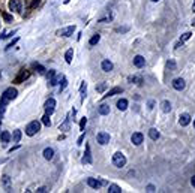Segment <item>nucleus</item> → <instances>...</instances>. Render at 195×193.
Masks as SVG:
<instances>
[{"instance_id":"f257e3e1","label":"nucleus","mask_w":195,"mask_h":193,"mask_svg":"<svg viewBox=\"0 0 195 193\" xmlns=\"http://www.w3.org/2000/svg\"><path fill=\"white\" fill-rule=\"evenodd\" d=\"M41 130V123L39 121H32V123H29L27 126H26V135H29V136H33V135H36L38 132Z\"/></svg>"},{"instance_id":"f03ea898","label":"nucleus","mask_w":195,"mask_h":193,"mask_svg":"<svg viewBox=\"0 0 195 193\" xmlns=\"http://www.w3.org/2000/svg\"><path fill=\"white\" fill-rule=\"evenodd\" d=\"M113 165H114L116 168H123V166L126 165V157H125L120 151L114 153V154H113Z\"/></svg>"},{"instance_id":"7ed1b4c3","label":"nucleus","mask_w":195,"mask_h":193,"mask_svg":"<svg viewBox=\"0 0 195 193\" xmlns=\"http://www.w3.org/2000/svg\"><path fill=\"white\" fill-rule=\"evenodd\" d=\"M17 94H18V91L14 88V87H9V88H6L5 91H3V99L5 100H12V99H15L17 97Z\"/></svg>"},{"instance_id":"20e7f679","label":"nucleus","mask_w":195,"mask_h":193,"mask_svg":"<svg viewBox=\"0 0 195 193\" xmlns=\"http://www.w3.org/2000/svg\"><path fill=\"white\" fill-rule=\"evenodd\" d=\"M96 141L98 144H101V145H107L110 142V135L107 132H99L96 135Z\"/></svg>"},{"instance_id":"39448f33","label":"nucleus","mask_w":195,"mask_h":193,"mask_svg":"<svg viewBox=\"0 0 195 193\" xmlns=\"http://www.w3.org/2000/svg\"><path fill=\"white\" fill-rule=\"evenodd\" d=\"M74 31H75V25H69V27H65V28L57 30V34H59V36H65V37H68V36H72Z\"/></svg>"},{"instance_id":"423d86ee","label":"nucleus","mask_w":195,"mask_h":193,"mask_svg":"<svg viewBox=\"0 0 195 193\" xmlns=\"http://www.w3.org/2000/svg\"><path fill=\"white\" fill-rule=\"evenodd\" d=\"M44 106H45V112H47L48 115H51V114L54 112V108H56V100H54V99H48Z\"/></svg>"},{"instance_id":"0eeeda50","label":"nucleus","mask_w":195,"mask_h":193,"mask_svg":"<svg viewBox=\"0 0 195 193\" xmlns=\"http://www.w3.org/2000/svg\"><path fill=\"white\" fill-rule=\"evenodd\" d=\"M185 85H186V82H185L183 78H176V79L173 81V87H174L176 90H179V91H182V90L185 88Z\"/></svg>"},{"instance_id":"6e6552de","label":"nucleus","mask_w":195,"mask_h":193,"mask_svg":"<svg viewBox=\"0 0 195 193\" xmlns=\"http://www.w3.org/2000/svg\"><path fill=\"white\" fill-rule=\"evenodd\" d=\"M143 139H144V136H143V133H140V132H135V133L131 136V141H132L134 145H140V144L143 142Z\"/></svg>"},{"instance_id":"1a4fd4ad","label":"nucleus","mask_w":195,"mask_h":193,"mask_svg":"<svg viewBox=\"0 0 195 193\" xmlns=\"http://www.w3.org/2000/svg\"><path fill=\"white\" fill-rule=\"evenodd\" d=\"M9 9L15 12H21V1L20 0H9Z\"/></svg>"},{"instance_id":"9d476101","label":"nucleus","mask_w":195,"mask_h":193,"mask_svg":"<svg viewBox=\"0 0 195 193\" xmlns=\"http://www.w3.org/2000/svg\"><path fill=\"white\" fill-rule=\"evenodd\" d=\"M146 64V58L143 55H135L134 57V66L135 67H144Z\"/></svg>"},{"instance_id":"9b49d317","label":"nucleus","mask_w":195,"mask_h":193,"mask_svg":"<svg viewBox=\"0 0 195 193\" xmlns=\"http://www.w3.org/2000/svg\"><path fill=\"white\" fill-rule=\"evenodd\" d=\"M2 187L6 190V192H11V178L8 177V175H3L2 177Z\"/></svg>"},{"instance_id":"f8f14e48","label":"nucleus","mask_w":195,"mask_h":193,"mask_svg":"<svg viewBox=\"0 0 195 193\" xmlns=\"http://www.w3.org/2000/svg\"><path fill=\"white\" fill-rule=\"evenodd\" d=\"M81 162H83V163H92V156H90V147H89V145H86V153H84V156H83Z\"/></svg>"},{"instance_id":"ddd939ff","label":"nucleus","mask_w":195,"mask_h":193,"mask_svg":"<svg viewBox=\"0 0 195 193\" xmlns=\"http://www.w3.org/2000/svg\"><path fill=\"white\" fill-rule=\"evenodd\" d=\"M87 184H89L90 187H93V189H99L104 183L99 181V180H96V178H87Z\"/></svg>"},{"instance_id":"4468645a","label":"nucleus","mask_w":195,"mask_h":193,"mask_svg":"<svg viewBox=\"0 0 195 193\" xmlns=\"http://www.w3.org/2000/svg\"><path fill=\"white\" fill-rule=\"evenodd\" d=\"M179 123H180V126H188V124L191 123V115H189V114H182Z\"/></svg>"},{"instance_id":"2eb2a0df","label":"nucleus","mask_w":195,"mask_h":193,"mask_svg":"<svg viewBox=\"0 0 195 193\" xmlns=\"http://www.w3.org/2000/svg\"><path fill=\"white\" fill-rule=\"evenodd\" d=\"M101 66H102V70H104V72H111V70H113V67H114V66H113V63H111L110 60H104Z\"/></svg>"},{"instance_id":"dca6fc26","label":"nucleus","mask_w":195,"mask_h":193,"mask_svg":"<svg viewBox=\"0 0 195 193\" xmlns=\"http://www.w3.org/2000/svg\"><path fill=\"white\" fill-rule=\"evenodd\" d=\"M123 90L120 88V87H114V88H111L107 94H104V97H110V96H114V94H120Z\"/></svg>"},{"instance_id":"f3484780","label":"nucleus","mask_w":195,"mask_h":193,"mask_svg":"<svg viewBox=\"0 0 195 193\" xmlns=\"http://www.w3.org/2000/svg\"><path fill=\"white\" fill-rule=\"evenodd\" d=\"M98 112H99L101 115H107V114H110V106L105 105V103H102V105L98 108Z\"/></svg>"},{"instance_id":"a211bd4d","label":"nucleus","mask_w":195,"mask_h":193,"mask_svg":"<svg viewBox=\"0 0 195 193\" xmlns=\"http://www.w3.org/2000/svg\"><path fill=\"white\" fill-rule=\"evenodd\" d=\"M42 154H44V157H45L47 160H51V159L54 157V150H53V148H45Z\"/></svg>"},{"instance_id":"6ab92c4d","label":"nucleus","mask_w":195,"mask_h":193,"mask_svg":"<svg viewBox=\"0 0 195 193\" xmlns=\"http://www.w3.org/2000/svg\"><path fill=\"white\" fill-rule=\"evenodd\" d=\"M62 79H63L62 75H54V76L50 79V85H57L59 82H62Z\"/></svg>"},{"instance_id":"aec40b11","label":"nucleus","mask_w":195,"mask_h":193,"mask_svg":"<svg viewBox=\"0 0 195 193\" xmlns=\"http://www.w3.org/2000/svg\"><path fill=\"white\" fill-rule=\"evenodd\" d=\"M149 136H150L153 141H158V139H159V136H161V133H159L156 129H150V130H149Z\"/></svg>"},{"instance_id":"412c9836","label":"nucleus","mask_w":195,"mask_h":193,"mask_svg":"<svg viewBox=\"0 0 195 193\" xmlns=\"http://www.w3.org/2000/svg\"><path fill=\"white\" fill-rule=\"evenodd\" d=\"M117 108H119L120 111H125V109L128 108V100H126V99H120V100L117 102Z\"/></svg>"},{"instance_id":"4be33fe9","label":"nucleus","mask_w":195,"mask_h":193,"mask_svg":"<svg viewBox=\"0 0 195 193\" xmlns=\"http://www.w3.org/2000/svg\"><path fill=\"white\" fill-rule=\"evenodd\" d=\"M161 106H162V111H164V112H170V111H171V103H170V100H164V102L161 103Z\"/></svg>"},{"instance_id":"5701e85b","label":"nucleus","mask_w":195,"mask_h":193,"mask_svg":"<svg viewBox=\"0 0 195 193\" xmlns=\"http://www.w3.org/2000/svg\"><path fill=\"white\" fill-rule=\"evenodd\" d=\"M108 193H122V189L117 184H110L108 187Z\"/></svg>"},{"instance_id":"b1692460","label":"nucleus","mask_w":195,"mask_h":193,"mask_svg":"<svg viewBox=\"0 0 195 193\" xmlns=\"http://www.w3.org/2000/svg\"><path fill=\"white\" fill-rule=\"evenodd\" d=\"M0 139H2V142H3V144L9 142V139H11V133H9V132H3V133L0 135Z\"/></svg>"},{"instance_id":"393cba45","label":"nucleus","mask_w":195,"mask_h":193,"mask_svg":"<svg viewBox=\"0 0 195 193\" xmlns=\"http://www.w3.org/2000/svg\"><path fill=\"white\" fill-rule=\"evenodd\" d=\"M72 55H74V49L71 48V49H68V51H66V54H65L66 63H71V61H72Z\"/></svg>"},{"instance_id":"a878e982","label":"nucleus","mask_w":195,"mask_h":193,"mask_svg":"<svg viewBox=\"0 0 195 193\" xmlns=\"http://www.w3.org/2000/svg\"><path fill=\"white\" fill-rule=\"evenodd\" d=\"M167 69H168L170 72H174V70H176V61H174V60H168V61H167Z\"/></svg>"},{"instance_id":"bb28decb","label":"nucleus","mask_w":195,"mask_h":193,"mask_svg":"<svg viewBox=\"0 0 195 193\" xmlns=\"http://www.w3.org/2000/svg\"><path fill=\"white\" fill-rule=\"evenodd\" d=\"M12 139H14V142H20V139H21V132H20V130H14Z\"/></svg>"},{"instance_id":"cd10ccee","label":"nucleus","mask_w":195,"mask_h":193,"mask_svg":"<svg viewBox=\"0 0 195 193\" xmlns=\"http://www.w3.org/2000/svg\"><path fill=\"white\" fill-rule=\"evenodd\" d=\"M42 123H44L47 127H50V126H51V121H50V115H48V114H45V115L42 117Z\"/></svg>"},{"instance_id":"c85d7f7f","label":"nucleus","mask_w":195,"mask_h":193,"mask_svg":"<svg viewBox=\"0 0 195 193\" xmlns=\"http://www.w3.org/2000/svg\"><path fill=\"white\" fill-rule=\"evenodd\" d=\"M99 40H101V36H99V34H95V36H92V39L89 40V43H90V45H96Z\"/></svg>"},{"instance_id":"c756f323","label":"nucleus","mask_w":195,"mask_h":193,"mask_svg":"<svg viewBox=\"0 0 195 193\" xmlns=\"http://www.w3.org/2000/svg\"><path fill=\"white\" fill-rule=\"evenodd\" d=\"M105 88H107V84H105V82H101V84H98V85H96V91H98V93H102Z\"/></svg>"},{"instance_id":"7c9ffc66","label":"nucleus","mask_w":195,"mask_h":193,"mask_svg":"<svg viewBox=\"0 0 195 193\" xmlns=\"http://www.w3.org/2000/svg\"><path fill=\"white\" fill-rule=\"evenodd\" d=\"M129 81H131V82H135V84H141V82H143V78H141V76H132V78H129Z\"/></svg>"},{"instance_id":"2f4dec72","label":"nucleus","mask_w":195,"mask_h":193,"mask_svg":"<svg viewBox=\"0 0 195 193\" xmlns=\"http://www.w3.org/2000/svg\"><path fill=\"white\" fill-rule=\"evenodd\" d=\"M86 90H87V85H86V82H83L81 84V99H84V96H86Z\"/></svg>"},{"instance_id":"473e14b6","label":"nucleus","mask_w":195,"mask_h":193,"mask_svg":"<svg viewBox=\"0 0 195 193\" xmlns=\"http://www.w3.org/2000/svg\"><path fill=\"white\" fill-rule=\"evenodd\" d=\"M68 129H69V118H66V121L60 124V130H68Z\"/></svg>"},{"instance_id":"72a5a7b5","label":"nucleus","mask_w":195,"mask_h":193,"mask_svg":"<svg viewBox=\"0 0 195 193\" xmlns=\"http://www.w3.org/2000/svg\"><path fill=\"white\" fill-rule=\"evenodd\" d=\"M191 36H192V33H189V31H188V33H185V34L180 37V42H185V40H188Z\"/></svg>"},{"instance_id":"f704fd0d","label":"nucleus","mask_w":195,"mask_h":193,"mask_svg":"<svg viewBox=\"0 0 195 193\" xmlns=\"http://www.w3.org/2000/svg\"><path fill=\"white\" fill-rule=\"evenodd\" d=\"M66 85H68V79L63 76V79H62V82H60V90H65V88H66Z\"/></svg>"},{"instance_id":"c9c22d12","label":"nucleus","mask_w":195,"mask_h":193,"mask_svg":"<svg viewBox=\"0 0 195 193\" xmlns=\"http://www.w3.org/2000/svg\"><path fill=\"white\" fill-rule=\"evenodd\" d=\"M86 123H87V118L84 117V118H81V121H80V130L83 132L84 130V126H86Z\"/></svg>"},{"instance_id":"e433bc0d","label":"nucleus","mask_w":195,"mask_h":193,"mask_svg":"<svg viewBox=\"0 0 195 193\" xmlns=\"http://www.w3.org/2000/svg\"><path fill=\"white\" fill-rule=\"evenodd\" d=\"M6 102H8V100H5V99H2V100H0V112H3V111H5V108H6Z\"/></svg>"},{"instance_id":"4c0bfd02","label":"nucleus","mask_w":195,"mask_h":193,"mask_svg":"<svg viewBox=\"0 0 195 193\" xmlns=\"http://www.w3.org/2000/svg\"><path fill=\"white\" fill-rule=\"evenodd\" d=\"M33 67H35V69H38V72H39V73H44V72H45V69H44L41 64H33Z\"/></svg>"},{"instance_id":"58836bf2","label":"nucleus","mask_w":195,"mask_h":193,"mask_svg":"<svg viewBox=\"0 0 195 193\" xmlns=\"http://www.w3.org/2000/svg\"><path fill=\"white\" fill-rule=\"evenodd\" d=\"M17 42H18V37H17V39H14V40H12V42H11V43H9L8 46H6V49H9V48H12V46H14V45H15Z\"/></svg>"},{"instance_id":"ea45409f","label":"nucleus","mask_w":195,"mask_h":193,"mask_svg":"<svg viewBox=\"0 0 195 193\" xmlns=\"http://www.w3.org/2000/svg\"><path fill=\"white\" fill-rule=\"evenodd\" d=\"M147 192H155V186L149 184V186H147Z\"/></svg>"},{"instance_id":"a19ab883","label":"nucleus","mask_w":195,"mask_h":193,"mask_svg":"<svg viewBox=\"0 0 195 193\" xmlns=\"http://www.w3.org/2000/svg\"><path fill=\"white\" fill-rule=\"evenodd\" d=\"M3 16H5V19H6V21H11V19H12V16H11V15H8V13H3Z\"/></svg>"},{"instance_id":"79ce46f5","label":"nucleus","mask_w":195,"mask_h":193,"mask_svg":"<svg viewBox=\"0 0 195 193\" xmlns=\"http://www.w3.org/2000/svg\"><path fill=\"white\" fill-rule=\"evenodd\" d=\"M38 192L44 193V192H48V190H47V187H39V189H38Z\"/></svg>"},{"instance_id":"37998d69","label":"nucleus","mask_w":195,"mask_h":193,"mask_svg":"<svg viewBox=\"0 0 195 193\" xmlns=\"http://www.w3.org/2000/svg\"><path fill=\"white\" fill-rule=\"evenodd\" d=\"M39 3V0H33V3H32V6L30 7H36V4Z\"/></svg>"},{"instance_id":"c03bdc74","label":"nucleus","mask_w":195,"mask_h":193,"mask_svg":"<svg viewBox=\"0 0 195 193\" xmlns=\"http://www.w3.org/2000/svg\"><path fill=\"white\" fill-rule=\"evenodd\" d=\"M153 105H155V102H153V100H150V102H149V108L152 109V108H153Z\"/></svg>"},{"instance_id":"a18cd8bd","label":"nucleus","mask_w":195,"mask_h":193,"mask_svg":"<svg viewBox=\"0 0 195 193\" xmlns=\"http://www.w3.org/2000/svg\"><path fill=\"white\" fill-rule=\"evenodd\" d=\"M191 184H192V186H194V187H195V175H194V177H192V178H191Z\"/></svg>"},{"instance_id":"49530a36","label":"nucleus","mask_w":195,"mask_h":193,"mask_svg":"<svg viewBox=\"0 0 195 193\" xmlns=\"http://www.w3.org/2000/svg\"><path fill=\"white\" fill-rule=\"evenodd\" d=\"M182 45H183V42H177V43H176V48H180Z\"/></svg>"},{"instance_id":"de8ad7c7","label":"nucleus","mask_w":195,"mask_h":193,"mask_svg":"<svg viewBox=\"0 0 195 193\" xmlns=\"http://www.w3.org/2000/svg\"><path fill=\"white\" fill-rule=\"evenodd\" d=\"M192 25H195V18H194V19H192Z\"/></svg>"},{"instance_id":"09e8293b","label":"nucleus","mask_w":195,"mask_h":193,"mask_svg":"<svg viewBox=\"0 0 195 193\" xmlns=\"http://www.w3.org/2000/svg\"><path fill=\"white\" fill-rule=\"evenodd\" d=\"M192 10H195V1H194V6H192Z\"/></svg>"},{"instance_id":"8fccbe9b","label":"nucleus","mask_w":195,"mask_h":193,"mask_svg":"<svg viewBox=\"0 0 195 193\" xmlns=\"http://www.w3.org/2000/svg\"><path fill=\"white\" fill-rule=\"evenodd\" d=\"M152 1H159V0H152Z\"/></svg>"},{"instance_id":"3c124183","label":"nucleus","mask_w":195,"mask_h":193,"mask_svg":"<svg viewBox=\"0 0 195 193\" xmlns=\"http://www.w3.org/2000/svg\"><path fill=\"white\" fill-rule=\"evenodd\" d=\"M194 127H195V118H194Z\"/></svg>"},{"instance_id":"603ef678","label":"nucleus","mask_w":195,"mask_h":193,"mask_svg":"<svg viewBox=\"0 0 195 193\" xmlns=\"http://www.w3.org/2000/svg\"><path fill=\"white\" fill-rule=\"evenodd\" d=\"M0 123H2V120H0Z\"/></svg>"}]
</instances>
